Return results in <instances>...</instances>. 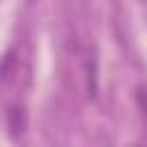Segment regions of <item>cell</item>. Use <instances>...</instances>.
I'll list each match as a JSON object with an SVG mask.
<instances>
[{
	"instance_id": "obj_1",
	"label": "cell",
	"mask_w": 147,
	"mask_h": 147,
	"mask_svg": "<svg viewBox=\"0 0 147 147\" xmlns=\"http://www.w3.org/2000/svg\"><path fill=\"white\" fill-rule=\"evenodd\" d=\"M85 92L90 99H94L99 92V64L94 53H87L85 57Z\"/></svg>"
},
{
	"instance_id": "obj_2",
	"label": "cell",
	"mask_w": 147,
	"mask_h": 147,
	"mask_svg": "<svg viewBox=\"0 0 147 147\" xmlns=\"http://www.w3.org/2000/svg\"><path fill=\"white\" fill-rule=\"evenodd\" d=\"M7 126H9L11 138H18V136H23V133H25L28 115H25L23 106H9V110H7Z\"/></svg>"
},
{
	"instance_id": "obj_3",
	"label": "cell",
	"mask_w": 147,
	"mask_h": 147,
	"mask_svg": "<svg viewBox=\"0 0 147 147\" xmlns=\"http://www.w3.org/2000/svg\"><path fill=\"white\" fill-rule=\"evenodd\" d=\"M136 101H138V106H140V113L147 117V90H145V87H140V90L136 92Z\"/></svg>"
}]
</instances>
